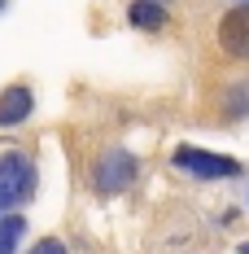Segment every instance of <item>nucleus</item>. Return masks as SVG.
Listing matches in <instances>:
<instances>
[{"instance_id": "39448f33", "label": "nucleus", "mask_w": 249, "mask_h": 254, "mask_svg": "<svg viewBox=\"0 0 249 254\" xmlns=\"http://www.w3.org/2000/svg\"><path fill=\"white\" fill-rule=\"evenodd\" d=\"M31 110H35V97H31V88L22 83H9L4 92H0V127H18L31 119Z\"/></svg>"}, {"instance_id": "0eeeda50", "label": "nucleus", "mask_w": 249, "mask_h": 254, "mask_svg": "<svg viewBox=\"0 0 249 254\" xmlns=\"http://www.w3.org/2000/svg\"><path fill=\"white\" fill-rule=\"evenodd\" d=\"M22 232H26V219H22V215H4V219H0V254H18Z\"/></svg>"}, {"instance_id": "423d86ee", "label": "nucleus", "mask_w": 249, "mask_h": 254, "mask_svg": "<svg viewBox=\"0 0 249 254\" xmlns=\"http://www.w3.org/2000/svg\"><path fill=\"white\" fill-rule=\"evenodd\" d=\"M127 22L140 26V31H162L166 26V9H162V0H136L127 9Z\"/></svg>"}, {"instance_id": "f257e3e1", "label": "nucleus", "mask_w": 249, "mask_h": 254, "mask_svg": "<svg viewBox=\"0 0 249 254\" xmlns=\"http://www.w3.org/2000/svg\"><path fill=\"white\" fill-rule=\"evenodd\" d=\"M35 189V171L22 153H0V219L13 215V206H22Z\"/></svg>"}, {"instance_id": "9d476101", "label": "nucleus", "mask_w": 249, "mask_h": 254, "mask_svg": "<svg viewBox=\"0 0 249 254\" xmlns=\"http://www.w3.org/2000/svg\"><path fill=\"white\" fill-rule=\"evenodd\" d=\"M241 254H249V241H241Z\"/></svg>"}, {"instance_id": "f03ea898", "label": "nucleus", "mask_w": 249, "mask_h": 254, "mask_svg": "<svg viewBox=\"0 0 249 254\" xmlns=\"http://www.w3.org/2000/svg\"><path fill=\"white\" fill-rule=\"evenodd\" d=\"M175 167L188 171V176H197V180L241 176V162H236V158H223V153H210V149H193V145H179V149H175Z\"/></svg>"}, {"instance_id": "20e7f679", "label": "nucleus", "mask_w": 249, "mask_h": 254, "mask_svg": "<svg viewBox=\"0 0 249 254\" xmlns=\"http://www.w3.org/2000/svg\"><path fill=\"white\" fill-rule=\"evenodd\" d=\"M219 49L227 57H249V4L223 13V22H219Z\"/></svg>"}, {"instance_id": "9b49d317", "label": "nucleus", "mask_w": 249, "mask_h": 254, "mask_svg": "<svg viewBox=\"0 0 249 254\" xmlns=\"http://www.w3.org/2000/svg\"><path fill=\"white\" fill-rule=\"evenodd\" d=\"M0 9H4V0H0Z\"/></svg>"}, {"instance_id": "6e6552de", "label": "nucleus", "mask_w": 249, "mask_h": 254, "mask_svg": "<svg viewBox=\"0 0 249 254\" xmlns=\"http://www.w3.org/2000/svg\"><path fill=\"white\" fill-rule=\"evenodd\" d=\"M227 114L232 119H241V114H249V79H241L232 92H227Z\"/></svg>"}, {"instance_id": "1a4fd4ad", "label": "nucleus", "mask_w": 249, "mask_h": 254, "mask_svg": "<svg viewBox=\"0 0 249 254\" xmlns=\"http://www.w3.org/2000/svg\"><path fill=\"white\" fill-rule=\"evenodd\" d=\"M31 254H70L66 250V241H57V237H44V241H35Z\"/></svg>"}, {"instance_id": "f8f14e48", "label": "nucleus", "mask_w": 249, "mask_h": 254, "mask_svg": "<svg viewBox=\"0 0 249 254\" xmlns=\"http://www.w3.org/2000/svg\"><path fill=\"white\" fill-rule=\"evenodd\" d=\"M241 4H249V0H241Z\"/></svg>"}, {"instance_id": "7ed1b4c3", "label": "nucleus", "mask_w": 249, "mask_h": 254, "mask_svg": "<svg viewBox=\"0 0 249 254\" xmlns=\"http://www.w3.org/2000/svg\"><path fill=\"white\" fill-rule=\"evenodd\" d=\"M92 176H97L100 193H123L127 184L136 180V158L127 149H105L97 158V171H92Z\"/></svg>"}]
</instances>
